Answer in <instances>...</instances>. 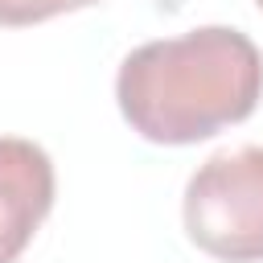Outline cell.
<instances>
[{
  "mask_svg": "<svg viewBox=\"0 0 263 263\" xmlns=\"http://www.w3.org/2000/svg\"><path fill=\"white\" fill-rule=\"evenodd\" d=\"M263 99V53L230 25H201L181 37L136 45L115 74L123 123L164 148L210 140L242 123Z\"/></svg>",
  "mask_w": 263,
  "mask_h": 263,
  "instance_id": "1",
  "label": "cell"
},
{
  "mask_svg": "<svg viewBox=\"0 0 263 263\" xmlns=\"http://www.w3.org/2000/svg\"><path fill=\"white\" fill-rule=\"evenodd\" d=\"M185 234L222 263H263V148H222L193 168L181 201Z\"/></svg>",
  "mask_w": 263,
  "mask_h": 263,
  "instance_id": "2",
  "label": "cell"
},
{
  "mask_svg": "<svg viewBox=\"0 0 263 263\" xmlns=\"http://www.w3.org/2000/svg\"><path fill=\"white\" fill-rule=\"evenodd\" d=\"M255 4H259V8H263V0H255Z\"/></svg>",
  "mask_w": 263,
  "mask_h": 263,
  "instance_id": "5",
  "label": "cell"
},
{
  "mask_svg": "<svg viewBox=\"0 0 263 263\" xmlns=\"http://www.w3.org/2000/svg\"><path fill=\"white\" fill-rule=\"evenodd\" d=\"M58 177L41 144L0 136V263H16L53 210Z\"/></svg>",
  "mask_w": 263,
  "mask_h": 263,
  "instance_id": "3",
  "label": "cell"
},
{
  "mask_svg": "<svg viewBox=\"0 0 263 263\" xmlns=\"http://www.w3.org/2000/svg\"><path fill=\"white\" fill-rule=\"evenodd\" d=\"M103 0H0V29H25V25H41L53 21L62 12H78Z\"/></svg>",
  "mask_w": 263,
  "mask_h": 263,
  "instance_id": "4",
  "label": "cell"
}]
</instances>
